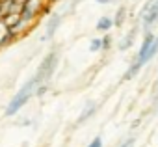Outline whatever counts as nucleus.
<instances>
[{
	"label": "nucleus",
	"mask_w": 158,
	"mask_h": 147,
	"mask_svg": "<svg viewBox=\"0 0 158 147\" xmlns=\"http://www.w3.org/2000/svg\"><path fill=\"white\" fill-rule=\"evenodd\" d=\"M39 86V82L35 80V77H32V78H28L24 84H23V88L11 97V101L8 103V106H6V117H13V116H17L21 110H23V106H26L28 104V101L34 97V91H35V88Z\"/></svg>",
	"instance_id": "obj_1"
},
{
	"label": "nucleus",
	"mask_w": 158,
	"mask_h": 147,
	"mask_svg": "<svg viewBox=\"0 0 158 147\" xmlns=\"http://www.w3.org/2000/svg\"><path fill=\"white\" fill-rule=\"evenodd\" d=\"M50 13V2L48 0H21V19L28 21V23H37V19L41 15Z\"/></svg>",
	"instance_id": "obj_2"
},
{
	"label": "nucleus",
	"mask_w": 158,
	"mask_h": 147,
	"mask_svg": "<svg viewBox=\"0 0 158 147\" xmlns=\"http://www.w3.org/2000/svg\"><path fill=\"white\" fill-rule=\"evenodd\" d=\"M58 61H60V54H58L56 48L50 50V52L41 60V63H39V67H37V71H35V75H34L39 84L48 82V80L52 78L54 71H56V67H58Z\"/></svg>",
	"instance_id": "obj_3"
},
{
	"label": "nucleus",
	"mask_w": 158,
	"mask_h": 147,
	"mask_svg": "<svg viewBox=\"0 0 158 147\" xmlns=\"http://www.w3.org/2000/svg\"><path fill=\"white\" fill-rule=\"evenodd\" d=\"M139 21L143 32H149L154 24H158V0H147L139 10Z\"/></svg>",
	"instance_id": "obj_4"
},
{
	"label": "nucleus",
	"mask_w": 158,
	"mask_h": 147,
	"mask_svg": "<svg viewBox=\"0 0 158 147\" xmlns=\"http://www.w3.org/2000/svg\"><path fill=\"white\" fill-rule=\"evenodd\" d=\"M61 21H63V15H61V13H50L48 21H47V26H45V36L41 37V41L52 39L54 34L58 32V28L61 26Z\"/></svg>",
	"instance_id": "obj_5"
},
{
	"label": "nucleus",
	"mask_w": 158,
	"mask_h": 147,
	"mask_svg": "<svg viewBox=\"0 0 158 147\" xmlns=\"http://www.w3.org/2000/svg\"><path fill=\"white\" fill-rule=\"evenodd\" d=\"M15 39H17V37H15V34L8 28V24H6L4 21H0V48L11 45Z\"/></svg>",
	"instance_id": "obj_6"
},
{
	"label": "nucleus",
	"mask_w": 158,
	"mask_h": 147,
	"mask_svg": "<svg viewBox=\"0 0 158 147\" xmlns=\"http://www.w3.org/2000/svg\"><path fill=\"white\" fill-rule=\"evenodd\" d=\"M95 112H97V103H95V101H88V103L84 104V108H82L80 116H78V119H76V125L86 123L89 117H93V114H95Z\"/></svg>",
	"instance_id": "obj_7"
},
{
	"label": "nucleus",
	"mask_w": 158,
	"mask_h": 147,
	"mask_svg": "<svg viewBox=\"0 0 158 147\" xmlns=\"http://www.w3.org/2000/svg\"><path fill=\"white\" fill-rule=\"evenodd\" d=\"M136 36H138V28H130L121 39H119V50L121 52H125V50H128L132 45H134V39H136Z\"/></svg>",
	"instance_id": "obj_8"
},
{
	"label": "nucleus",
	"mask_w": 158,
	"mask_h": 147,
	"mask_svg": "<svg viewBox=\"0 0 158 147\" xmlns=\"http://www.w3.org/2000/svg\"><path fill=\"white\" fill-rule=\"evenodd\" d=\"M0 10H2V15L19 13L21 11V0H0Z\"/></svg>",
	"instance_id": "obj_9"
},
{
	"label": "nucleus",
	"mask_w": 158,
	"mask_h": 147,
	"mask_svg": "<svg viewBox=\"0 0 158 147\" xmlns=\"http://www.w3.org/2000/svg\"><path fill=\"white\" fill-rule=\"evenodd\" d=\"M95 28H97V32H102V34H106V32H110V30L114 28V19H112L110 15H102V17L97 21Z\"/></svg>",
	"instance_id": "obj_10"
},
{
	"label": "nucleus",
	"mask_w": 158,
	"mask_h": 147,
	"mask_svg": "<svg viewBox=\"0 0 158 147\" xmlns=\"http://www.w3.org/2000/svg\"><path fill=\"white\" fill-rule=\"evenodd\" d=\"M112 19H114V26L121 28L125 24V19H127V8L125 6H119L117 11H115V17H112Z\"/></svg>",
	"instance_id": "obj_11"
},
{
	"label": "nucleus",
	"mask_w": 158,
	"mask_h": 147,
	"mask_svg": "<svg viewBox=\"0 0 158 147\" xmlns=\"http://www.w3.org/2000/svg\"><path fill=\"white\" fill-rule=\"evenodd\" d=\"M112 43H114V39H112V36L106 32L104 37H101V50H110V48H112Z\"/></svg>",
	"instance_id": "obj_12"
},
{
	"label": "nucleus",
	"mask_w": 158,
	"mask_h": 147,
	"mask_svg": "<svg viewBox=\"0 0 158 147\" xmlns=\"http://www.w3.org/2000/svg\"><path fill=\"white\" fill-rule=\"evenodd\" d=\"M19 19H21V15H19V13H8V15H4V19H2V21L8 24V28H11Z\"/></svg>",
	"instance_id": "obj_13"
},
{
	"label": "nucleus",
	"mask_w": 158,
	"mask_h": 147,
	"mask_svg": "<svg viewBox=\"0 0 158 147\" xmlns=\"http://www.w3.org/2000/svg\"><path fill=\"white\" fill-rule=\"evenodd\" d=\"M158 54V36H154V41H152V45H151V48H149V54H147V60L151 61L154 56Z\"/></svg>",
	"instance_id": "obj_14"
},
{
	"label": "nucleus",
	"mask_w": 158,
	"mask_h": 147,
	"mask_svg": "<svg viewBox=\"0 0 158 147\" xmlns=\"http://www.w3.org/2000/svg\"><path fill=\"white\" fill-rule=\"evenodd\" d=\"M47 91H48V82H43V84H39V86L35 88V91H34V97H43Z\"/></svg>",
	"instance_id": "obj_15"
},
{
	"label": "nucleus",
	"mask_w": 158,
	"mask_h": 147,
	"mask_svg": "<svg viewBox=\"0 0 158 147\" xmlns=\"http://www.w3.org/2000/svg\"><path fill=\"white\" fill-rule=\"evenodd\" d=\"M101 50V37H93L89 41V52H99Z\"/></svg>",
	"instance_id": "obj_16"
},
{
	"label": "nucleus",
	"mask_w": 158,
	"mask_h": 147,
	"mask_svg": "<svg viewBox=\"0 0 158 147\" xmlns=\"http://www.w3.org/2000/svg\"><path fill=\"white\" fill-rule=\"evenodd\" d=\"M88 147H102V138H101V136H95V138L89 141Z\"/></svg>",
	"instance_id": "obj_17"
},
{
	"label": "nucleus",
	"mask_w": 158,
	"mask_h": 147,
	"mask_svg": "<svg viewBox=\"0 0 158 147\" xmlns=\"http://www.w3.org/2000/svg\"><path fill=\"white\" fill-rule=\"evenodd\" d=\"M119 147H134V138H127L123 143H119Z\"/></svg>",
	"instance_id": "obj_18"
},
{
	"label": "nucleus",
	"mask_w": 158,
	"mask_h": 147,
	"mask_svg": "<svg viewBox=\"0 0 158 147\" xmlns=\"http://www.w3.org/2000/svg\"><path fill=\"white\" fill-rule=\"evenodd\" d=\"M93 2H97V4H101V6H108V4L114 2V0H93Z\"/></svg>",
	"instance_id": "obj_19"
},
{
	"label": "nucleus",
	"mask_w": 158,
	"mask_h": 147,
	"mask_svg": "<svg viewBox=\"0 0 158 147\" xmlns=\"http://www.w3.org/2000/svg\"><path fill=\"white\" fill-rule=\"evenodd\" d=\"M4 19V15H2V10H0V21H2Z\"/></svg>",
	"instance_id": "obj_20"
},
{
	"label": "nucleus",
	"mask_w": 158,
	"mask_h": 147,
	"mask_svg": "<svg viewBox=\"0 0 158 147\" xmlns=\"http://www.w3.org/2000/svg\"><path fill=\"white\" fill-rule=\"evenodd\" d=\"M76 2H78V0H73V6H74V4H76Z\"/></svg>",
	"instance_id": "obj_21"
}]
</instances>
